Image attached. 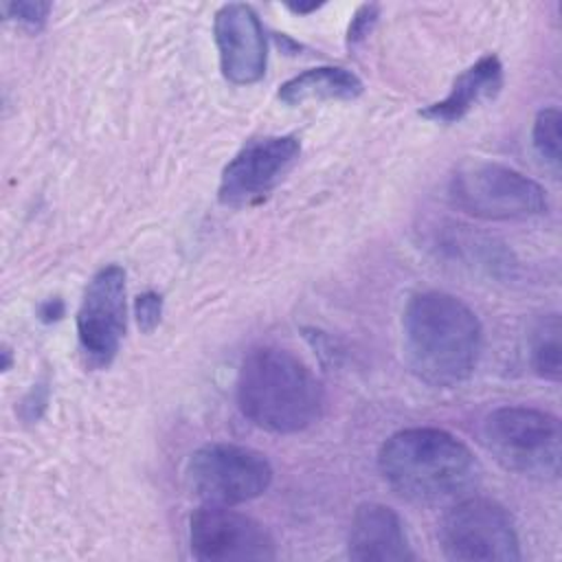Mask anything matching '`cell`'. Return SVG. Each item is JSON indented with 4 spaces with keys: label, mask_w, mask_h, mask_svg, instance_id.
<instances>
[{
    "label": "cell",
    "mask_w": 562,
    "mask_h": 562,
    "mask_svg": "<svg viewBox=\"0 0 562 562\" xmlns=\"http://www.w3.org/2000/svg\"><path fill=\"white\" fill-rule=\"evenodd\" d=\"M404 358L432 386L465 382L481 356L483 329L476 314L448 292H419L402 314Z\"/></svg>",
    "instance_id": "cell-1"
},
{
    "label": "cell",
    "mask_w": 562,
    "mask_h": 562,
    "mask_svg": "<svg viewBox=\"0 0 562 562\" xmlns=\"http://www.w3.org/2000/svg\"><path fill=\"white\" fill-rule=\"evenodd\" d=\"M382 479L413 503H448L468 496L479 481L470 448L441 428H406L391 435L378 454Z\"/></svg>",
    "instance_id": "cell-2"
},
{
    "label": "cell",
    "mask_w": 562,
    "mask_h": 562,
    "mask_svg": "<svg viewBox=\"0 0 562 562\" xmlns=\"http://www.w3.org/2000/svg\"><path fill=\"white\" fill-rule=\"evenodd\" d=\"M237 404L255 426L292 435L323 411V386L312 369L279 347L252 349L237 373Z\"/></svg>",
    "instance_id": "cell-3"
},
{
    "label": "cell",
    "mask_w": 562,
    "mask_h": 562,
    "mask_svg": "<svg viewBox=\"0 0 562 562\" xmlns=\"http://www.w3.org/2000/svg\"><path fill=\"white\" fill-rule=\"evenodd\" d=\"M481 437L505 470L538 481L558 479L562 430L551 413L531 406H501L485 417Z\"/></svg>",
    "instance_id": "cell-4"
},
{
    "label": "cell",
    "mask_w": 562,
    "mask_h": 562,
    "mask_svg": "<svg viewBox=\"0 0 562 562\" xmlns=\"http://www.w3.org/2000/svg\"><path fill=\"white\" fill-rule=\"evenodd\" d=\"M452 204L481 220H531L549 211L544 189L525 173L490 160H465L448 187Z\"/></svg>",
    "instance_id": "cell-5"
},
{
    "label": "cell",
    "mask_w": 562,
    "mask_h": 562,
    "mask_svg": "<svg viewBox=\"0 0 562 562\" xmlns=\"http://www.w3.org/2000/svg\"><path fill=\"white\" fill-rule=\"evenodd\" d=\"M439 544L448 560L516 562L520 542L512 514L496 501L463 496L443 514Z\"/></svg>",
    "instance_id": "cell-6"
},
{
    "label": "cell",
    "mask_w": 562,
    "mask_h": 562,
    "mask_svg": "<svg viewBox=\"0 0 562 562\" xmlns=\"http://www.w3.org/2000/svg\"><path fill=\"white\" fill-rule=\"evenodd\" d=\"M187 481L206 505L233 507L261 496L272 483V468L252 448L206 443L189 457Z\"/></svg>",
    "instance_id": "cell-7"
},
{
    "label": "cell",
    "mask_w": 562,
    "mask_h": 562,
    "mask_svg": "<svg viewBox=\"0 0 562 562\" xmlns=\"http://www.w3.org/2000/svg\"><path fill=\"white\" fill-rule=\"evenodd\" d=\"M191 553L204 562L274 560L268 529L255 518L224 505H204L189 518Z\"/></svg>",
    "instance_id": "cell-8"
},
{
    "label": "cell",
    "mask_w": 562,
    "mask_h": 562,
    "mask_svg": "<svg viewBox=\"0 0 562 562\" xmlns=\"http://www.w3.org/2000/svg\"><path fill=\"white\" fill-rule=\"evenodd\" d=\"M301 154L294 136H261L248 140L220 178V202L226 206H248L266 198L292 169Z\"/></svg>",
    "instance_id": "cell-9"
},
{
    "label": "cell",
    "mask_w": 562,
    "mask_h": 562,
    "mask_svg": "<svg viewBox=\"0 0 562 562\" xmlns=\"http://www.w3.org/2000/svg\"><path fill=\"white\" fill-rule=\"evenodd\" d=\"M125 334V272L121 266H103L88 283L79 312L77 338L83 356L108 367Z\"/></svg>",
    "instance_id": "cell-10"
},
{
    "label": "cell",
    "mask_w": 562,
    "mask_h": 562,
    "mask_svg": "<svg viewBox=\"0 0 562 562\" xmlns=\"http://www.w3.org/2000/svg\"><path fill=\"white\" fill-rule=\"evenodd\" d=\"M222 75L237 86L255 83L266 72V35L257 13L248 4L220 7L213 22Z\"/></svg>",
    "instance_id": "cell-11"
},
{
    "label": "cell",
    "mask_w": 562,
    "mask_h": 562,
    "mask_svg": "<svg viewBox=\"0 0 562 562\" xmlns=\"http://www.w3.org/2000/svg\"><path fill=\"white\" fill-rule=\"evenodd\" d=\"M347 555L358 562H406L415 553L402 518L382 503H362L353 512Z\"/></svg>",
    "instance_id": "cell-12"
},
{
    "label": "cell",
    "mask_w": 562,
    "mask_h": 562,
    "mask_svg": "<svg viewBox=\"0 0 562 562\" xmlns=\"http://www.w3.org/2000/svg\"><path fill=\"white\" fill-rule=\"evenodd\" d=\"M503 88V66L496 55L479 57L470 68H465L452 83L450 92L424 108L419 114L435 123H457L476 105L494 99Z\"/></svg>",
    "instance_id": "cell-13"
},
{
    "label": "cell",
    "mask_w": 562,
    "mask_h": 562,
    "mask_svg": "<svg viewBox=\"0 0 562 562\" xmlns=\"http://www.w3.org/2000/svg\"><path fill=\"white\" fill-rule=\"evenodd\" d=\"M362 92V81L347 68L318 66L288 79L277 97L285 105H301L307 101H349Z\"/></svg>",
    "instance_id": "cell-14"
},
{
    "label": "cell",
    "mask_w": 562,
    "mask_h": 562,
    "mask_svg": "<svg viewBox=\"0 0 562 562\" xmlns=\"http://www.w3.org/2000/svg\"><path fill=\"white\" fill-rule=\"evenodd\" d=\"M560 331L558 314L540 318L531 331V367L540 378L551 382L560 380Z\"/></svg>",
    "instance_id": "cell-15"
},
{
    "label": "cell",
    "mask_w": 562,
    "mask_h": 562,
    "mask_svg": "<svg viewBox=\"0 0 562 562\" xmlns=\"http://www.w3.org/2000/svg\"><path fill=\"white\" fill-rule=\"evenodd\" d=\"M560 110L544 108L533 121V147L544 165L558 176L560 173Z\"/></svg>",
    "instance_id": "cell-16"
},
{
    "label": "cell",
    "mask_w": 562,
    "mask_h": 562,
    "mask_svg": "<svg viewBox=\"0 0 562 562\" xmlns=\"http://www.w3.org/2000/svg\"><path fill=\"white\" fill-rule=\"evenodd\" d=\"M4 18L29 31H40L48 18V2H7L2 4Z\"/></svg>",
    "instance_id": "cell-17"
},
{
    "label": "cell",
    "mask_w": 562,
    "mask_h": 562,
    "mask_svg": "<svg viewBox=\"0 0 562 562\" xmlns=\"http://www.w3.org/2000/svg\"><path fill=\"white\" fill-rule=\"evenodd\" d=\"M134 312H136V323L145 334H151L162 316V299L156 292H143L136 296L134 303Z\"/></svg>",
    "instance_id": "cell-18"
},
{
    "label": "cell",
    "mask_w": 562,
    "mask_h": 562,
    "mask_svg": "<svg viewBox=\"0 0 562 562\" xmlns=\"http://www.w3.org/2000/svg\"><path fill=\"white\" fill-rule=\"evenodd\" d=\"M375 20H378V7L375 4L358 7V11L353 13V18L349 22V29H347V42L349 44L362 42L371 33Z\"/></svg>",
    "instance_id": "cell-19"
},
{
    "label": "cell",
    "mask_w": 562,
    "mask_h": 562,
    "mask_svg": "<svg viewBox=\"0 0 562 562\" xmlns=\"http://www.w3.org/2000/svg\"><path fill=\"white\" fill-rule=\"evenodd\" d=\"M64 314V303L59 299H48L40 305V318L44 323H53V321H59Z\"/></svg>",
    "instance_id": "cell-20"
},
{
    "label": "cell",
    "mask_w": 562,
    "mask_h": 562,
    "mask_svg": "<svg viewBox=\"0 0 562 562\" xmlns=\"http://www.w3.org/2000/svg\"><path fill=\"white\" fill-rule=\"evenodd\" d=\"M321 4H316V2H312V4H288V9L290 11H294V13H312V11H316Z\"/></svg>",
    "instance_id": "cell-21"
}]
</instances>
